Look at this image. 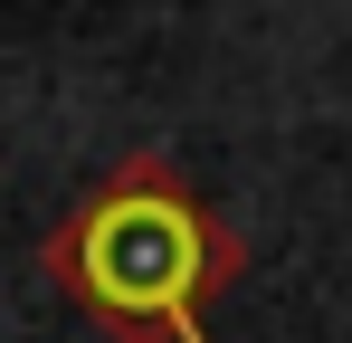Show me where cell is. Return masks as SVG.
Masks as SVG:
<instances>
[{"instance_id": "obj_1", "label": "cell", "mask_w": 352, "mask_h": 343, "mask_svg": "<svg viewBox=\"0 0 352 343\" xmlns=\"http://www.w3.org/2000/svg\"><path fill=\"white\" fill-rule=\"evenodd\" d=\"M38 258L115 343H190L200 305L238 277V238L162 172V153H133L96 200H76Z\"/></svg>"}]
</instances>
